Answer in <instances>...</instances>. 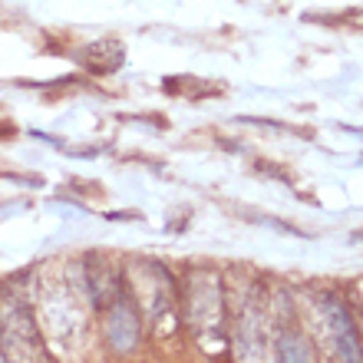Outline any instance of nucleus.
Segmentation results:
<instances>
[{"mask_svg": "<svg viewBox=\"0 0 363 363\" xmlns=\"http://www.w3.org/2000/svg\"><path fill=\"white\" fill-rule=\"evenodd\" d=\"M324 317L330 324V334H334V344L340 350L344 360H363V350H360V340H357V330H354V320L347 314V307L337 301V297H324Z\"/></svg>", "mask_w": 363, "mask_h": 363, "instance_id": "nucleus-1", "label": "nucleus"}, {"mask_svg": "<svg viewBox=\"0 0 363 363\" xmlns=\"http://www.w3.org/2000/svg\"><path fill=\"white\" fill-rule=\"evenodd\" d=\"M139 337V324H135V311L125 304V297L119 294L113 301V317H109V340L116 350H129Z\"/></svg>", "mask_w": 363, "mask_h": 363, "instance_id": "nucleus-2", "label": "nucleus"}, {"mask_svg": "<svg viewBox=\"0 0 363 363\" xmlns=\"http://www.w3.org/2000/svg\"><path fill=\"white\" fill-rule=\"evenodd\" d=\"M277 350H281V360H311V347H307L301 337L284 334L281 344H277Z\"/></svg>", "mask_w": 363, "mask_h": 363, "instance_id": "nucleus-3", "label": "nucleus"}]
</instances>
